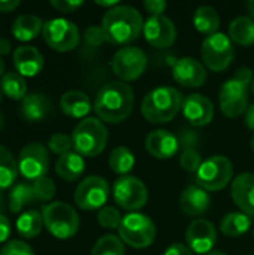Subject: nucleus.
Listing matches in <instances>:
<instances>
[{
  "label": "nucleus",
  "mask_w": 254,
  "mask_h": 255,
  "mask_svg": "<svg viewBox=\"0 0 254 255\" xmlns=\"http://www.w3.org/2000/svg\"><path fill=\"white\" fill-rule=\"evenodd\" d=\"M135 94L129 84L114 81L105 84L94 99L93 109L102 123L118 124L129 118L133 111Z\"/></svg>",
  "instance_id": "nucleus-1"
},
{
  "label": "nucleus",
  "mask_w": 254,
  "mask_h": 255,
  "mask_svg": "<svg viewBox=\"0 0 254 255\" xmlns=\"http://www.w3.org/2000/svg\"><path fill=\"white\" fill-rule=\"evenodd\" d=\"M102 28L106 42L129 46V43L136 40L144 30V19L138 9L118 4L106 10L102 18Z\"/></svg>",
  "instance_id": "nucleus-2"
},
{
  "label": "nucleus",
  "mask_w": 254,
  "mask_h": 255,
  "mask_svg": "<svg viewBox=\"0 0 254 255\" xmlns=\"http://www.w3.org/2000/svg\"><path fill=\"white\" fill-rule=\"evenodd\" d=\"M183 102L184 97L177 88L157 87L142 99L141 114L151 124H165L180 114Z\"/></svg>",
  "instance_id": "nucleus-3"
},
{
  "label": "nucleus",
  "mask_w": 254,
  "mask_h": 255,
  "mask_svg": "<svg viewBox=\"0 0 254 255\" xmlns=\"http://www.w3.org/2000/svg\"><path fill=\"white\" fill-rule=\"evenodd\" d=\"M75 152L82 157H97L103 152L108 143V130L97 118L82 120L72 133Z\"/></svg>",
  "instance_id": "nucleus-4"
},
{
  "label": "nucleus",
  "mask_w": 254,
  "mask_h": 255,
  "mask_svg": "<svg viewBox=\"0 0 254 255\" xmlns=\"http://www.w3.org/2000/svg\"><path fill=\"white\" fill-rule=\"evenodd\" d=\"M42 217L45 229L51 236L60 241L73 238L79 229V217L76 211L64 202H54L46 205L42 209Z\"/></svg>",
  "instance_id": "nucleus-5"
},
{
  "label": "nucleus",
  "mask_w": 254,
  "mask_h": 255,
  "mask_svg": "<svg viewBox=\"0 0 254 255\" xmlns=\"http://www.w3.org/2000/svg\"><path fill=\"white\" fill-rule=\"evenodd\" d=\"M234 176L232 161L225 155H211L202 161L195 173L196 185L205 191H220L229 185Z\"/></svg>",
  "instance_id": "nucleus-6"
},
{
  "label": "nucleus",
  "mask_w": 254,
  "mask_h": 255,
  "mask_svg": "<svg viewBox=\"0 0 254 255\" xmlns=\"http://www.w3.org/2000/svg\"><path fill=\"white\" fill-rule=\"evenodd\" d=\"M118 238L129 247L142 250L150 247L156 239L154 223L141 212H130L123 217L118 227Z\"/></svg>",
  "instance_id": "nucleus-7"
},
{
  "label": "nucleus",
  "mask_w": 254,
  "mask_h": 255,
  "mask_svg": "<svg viewBox=\"0 0 254 255\" xmlns=\"http://www.w3.org/2000/svg\"><path fill=\"white\" fill-rule=\"evenodd\" d=\"M201 57L204 64L213 72L226 70L235 57V49L231 37L225 33L207 36L201 46Z\"/></svg>",
  "instance_id": "nucleus-8"
},
{
  "label": "nucleus",
  "mask_w": 254,
  "mask_h": 255,
  "mask_svg": "<svg viewBox=\"0 0 254 255\" xmlns=\"http://www.w3.org/2000/svg\"><path fill=\"white\" fill-rule=\"evenodd\" d=\"M112 197L121 209L138 212L148 202V190L136 176H120L112 185Z\"/></svg>",
  "instance_id": "nucleus-9"
},
{
  "label": "nucleus",
  "mask_w": 254,
  "mask_h": 255,
  "mask_svg": "<svg viewBox=\"0 0 254 255\" xmlns=\"http://www.w3.org/2000/svg\"><path fill=\"white\" fill-rule=\"evenodd\" d=\"M43 40L58 52H69L79 43V30L76 24L64 18H52L43 24Z\"/></svg>",
  "instance_id": "nucleus-10"
},
{
  "label": "nucleus",
  "mask_w": 254,
  "mask_h": 255,
  "mask_svg": "<svg viewBox=\"0 0 254 255\" xmlns=\"http://www.w3.org/2000/svg\"><path fill=\"white\" fill-rule=\"evenodd\" d=\"M147 55L138 46H124L120 48L111 61V67L114 75L121 82H130L142 76L147 69Z\"/></svg>",
  "instance_id": "nucleus-11"
},
{
  "label": "nucleus",
  "mask_w": 254,
  "mask_h": 255,
  "mask_svg": "<svg viewBox=\"0 0 254 255\" xmlns=\"http://www.w3.org/2000/svg\"><path fill=\"white\" fill-rule=\"evenodd\" d=\"M73 199L82 211H100L109 199V185L102 176H87L76 187Z\"/></svg>",
  "instance_id": "nucleus-12"
},
{
  "label": "nucleus",
  "mask_w": 254,
  "mask_h": 255,
  "mask_svg": "<svg viewBox=\"0 0 254 255\" xmlns=\"http://www.w3.org/2000/svg\"><path fill=\"white\" fill-rule=\"evenodd\" d=\"M249 82H244L238 78L228 79L219 94V103L222 112L228 118H237L247 112L249 109Z\"/></svg>",
  "instance_id": "nucleus-13"
},
{
  "label": "nucleus",
  "mask_w": 254,
  "mask_h": 255,
  "mask_svg": "<svg viewBox=\"0 0 254 255\" xmlns=\"http://www.w3.org/2000/svg\"><path fill=\"white\" fill-rule=\"evenodd\" d=\"M18 170L25 179H30L33 182L46 176V173L49 170L48 149L39 142L27 143L19 151Z\"/></svg>",
  "instance_id": "nucleus-14"
},
{
  "label": "nucleus",
  "mask_w": 254,
  "mask_h": 255,
  "mask_svg": "<svg viewBox=\"0 0 254 255\" xmlns=\"http://www.w3.org/2000/svg\"><path fill=\"white\" fill-rule=\"evenodd\" d=\"M187 247L196 254H210L217 245V230L214 224L208 220L198 218L193 220L186 232Z\"/></svg>",
  "instance_id": "nucleus-15"
},
{
  "label": "nucleus",
  "mask_w": 254,
  "mask_h": 255,
  "mask_svg": "<svg viewBox=\"0 0 254 255\" xmlns=\"http://www.w3.org/2000/svg\"><path fill=\"white\" fill-rule=\"evenodd\" d=\"M142 33L145 36V40L157 49H166L172 46L177 39L175 24L171 18L165 15L150 16L144 22Z\"/></svg>",
  "instance_id": "nucleus-16"
},
{
  "label": "nucleus",
  "mask_w": 254,
  "mask_h": 255,
  "mask_svg": "<svg viewBox=\"0 0 254 255\" xmlns=\"http://www.w3.org/2000/svg\"><path fill=\"white\" fill-rule=\"evenodd\" d=\"M172 76L183 87L199 88L207 81V69L196 58L181 57L172 66Z\"/></svg>",
  "instance_id": "nucleus-17"
},
{
  "label": "nucleus",
  "mask_w": 254,
  "mask_h": 255,
  "mask_svg": "<svg viewBox=\"0 0 254 255\" xmlns=\"http://www.w3.org/2000/svg\"><path fill=\"white\" fill-rule=\"evenodd\" d=\"M183 115L193 127H204L214 118L213 102L202 94H190L183 102Z\"/></svg>",
  "instance_id": "nucleus-18"
},
{
  "label": "nucleus",
  "mask_w": 254,
  "mask_h": 255,
  "mask_svg": "<svg viewBox=\"0 0 254 255\" xmlns=\"http://www.w3.org/2000/svg\"><path fill=\"white\" fill-rule=\"evenodd\" d=\"M145 149L157 160H168L180 151V140L178 136L168 130H154L150 131L145 139Z\"/></svg>",
  "instance_id": "nucleus-19"
},
{
  "label": "nucleus",
  "mask_w": 254,
  "mask_h": 255,
  "mask_svg": "<svg viewBox=\"0 0 254 255\" xmlns=\"http://www.w3.org/2000/svg\"><path fill=\"white\" fill-rule=\"evenodd\" d=\"M232 199L241 212L254 217V173H241L232 181Z\"/></svg>",
  "instance_id": "nucleus-20"
},
{
  "label": "nucleus",
  "mask_w": 254,
  "mask_h": 255,
  "mask_svg": "<svg viewBox=\"0 0 254 255\" xmlns=\"http://www.w3.org/2000/svg\"><path fill=\"white\" fill-rule=\"evenodd\" d=\"M211 205V199L208 191L201 188L199 185H189L184 188L180 197V208L187 217L199 218L205 212H208Z\"/></svg>",
  "instance_id": "nucleus-21"
},
{
  "label": "nucleus",
  "mask_w": 254,
  "mask_h": 255,
  "mask_svg": "<svg viewBox=\"0 0 254 255\" xmlns=\"http://www.w3.org/2000/svg\"><path fill=\"white\" fill-rule=\"evenodd\" d=\"M13 66L21 76L33 78L43 69V55L34 46H19L13 52Z\"/></svg>",
  "instance_id": "nucleus-22"
},
{
  "label": "nucleus",
  "mask_w": 254,
  "mask_h": 255,
  "mask_svg": "<svg viewBox=\"0 0 254 255\" xmlns=\"http://www.w3.org/2000/svg\"><path fill=\"white\" fill-rule=\"evenodd\" d=\"M180 148H183V154L180 155V164L184 170L196 173L199 166L202 164V157L198 151V136L190 128L180 130L178 134Z\"/></svg>",
  "instance_id": "nucleus-23"
},
{
  "label": "nucleus",
  "mask_w": 254,
  "mask_h": 255,
  "mask_svg": "<svg viewBox=\"0 0 254 255\" xmlns=\"http://www.w3.org/2000/svg\"><path fill=\"white\" fill-rule=\"evenodd\" d=\"M49 108H51V103L45 94L31 93L22 99L19 114L27 123H37V121H42L48 115Z\"/></svg>",
  "instance_id": "nucleus-24"
},
{
  "label": "nucleus",
  "mask_w": 254,
  "mask_h": 255,
  "mask_svg": "<svg viewBox=\"0 0 254 255\" xmlns=\"http://www.w3.org/2000/svg\"><path fill=\"white\" fill-rule=\"evenodd\" d=\"M60 108L64 115L70 118H85L91 111V102L82 91H66L60 99Z\"/></svg>",
  "instance_id": "nucleus-25"
},
{
  "label": "nucleus",
  "mask_w": 254,
  "mask_h": 255,
  "mask_svg": "<svg viewBox=\"0 0 254 255\" xmlns=\"http://www.w3.org/2000/svg\"><path fill=\"white\" fill-rule=\"evenodd\" d=\"M85 170V161L84 157L79 155L75 151H70L64 155H60L57 163H55V172L57 175L66 181V182H73L76 181Z\"/></svg>",
  "instance_id": "nucleus-26"
},
{
  "label": "nucleus",
  "mask_w": 254,
  "mask_h": 255,
  "mask_svg": "<svg viewBox=\"0 0 254 255\" xmlns=\"http://www.w3.org/2000/svg\"><path fill=\"white\" fill-rule=\"evenodd\" d=\"M43 24L45 22H42L39 16L31 13H24L13 21L12 34L19 42H30L34 37H37L39 33L43 30Z\"/></svg>",
  "instance_id": "nucleus-27"
},
{
  "label": "nucleus",
  "mask_w": 254,
  "mask_h": 255,
  "mask_svg": "<svg viewBox=\"0 0 254 255\" xmlns=\"http://www.w3.org/2000/svg\"><path fill=\"white\" fill-rule=\"evenodd\" d=\"M193 25L195 28L207 36L219 33L220 28V16L217 10L211 6H199L193 13Z\"/></svg>",
  "instance_id": "nucleus-28"
},
{
  "label": "nucleus",
  "mask_w": 254,
  "mask_h": 255,
  "mask_svg": "<svg viewBox=\"0 0 254 255\" xmlns=\"http://www.w3.org/2000/svg\"><path fill=\"white\" fill-rule=\"evenodd\" d=\"M252 227V217L244 212H231L226 214L220 223V230L225 236L240 238L246 235Z\"/></svg>",
  "instance_id": "nucleus-29"
},
{
  "label": "nucleus",
  "mask_w": 254,
  "mask_h": 255,
  "mask_svg": "<svg viewBox=\"0 0 254 255\" xmlns=\"http://www.w3.org/2000/svg\"><path fill=\"white\" fill-rule=\"evenodd\" d=\"M229 37L241 46L254 43V19L252 16H238L229 24Z\"/></svg>",
  "instance_id": "nucleus-30"
},
{
  "label": "nucleus",
  "mask_w": 254,
  "mask_h": 255,
  "mask_svg": "<svg viewBox=\"0 0 254 255\" xmlns=\"http://www.w3.org/2000/svg\"><path fill=\"white\" fill-rule=\"evenodd\" d=\"M43 226H45L43 217L36 209H30V211L21 214L19 218L16 220V232L24 239L36 238L42 232Z\"/></svg>",
  "instance_id": "nucleus-31"
},
{
  "label": "nucleus",
  "mask_w": 254,
  "mask_h": 255,
  "mask_svg": "<svg viewBox=\"0 0 254 255\" xmlns=\"http://www.w3.org/2000/svg\"><path fill=\"white\" fill-rule=\"evenodd\" d=\"M1 93L12 100H21L27 96V82L24 76L16 72H7L1 76L0 81Z\"/></svg>",
  "instance_id": "nucleus-32"
},
{
  "label": "nucleus",
  "mask_w": 254,
  "mask_h": 255,
  "mask_svg": "<svg viewBox=\"0 0 254 255\" xmlns=\"http://www.w3.org/2000/svg\"><path fill=\"white\" fill-rule=\"evenodd\" d=\"M18 163L4 146H0V191L7 190L18 176Z\"/></svg>",
  "instance_id": "nucleus-33"
},
{
  "label": "nucleus",
  "mask_w": 254,
  "mask_h": 255,
  "mask_svg": "<svg viewBox=\"0 0 254 255\" xmlns=\"http://www.w3.org/2000/svg\"><path fill=\"white\" fill-rule=\"evenodd\" d=\"M135 166V155L126 146H117L109 155V167L114 173L120 176H127V173Z\"/></svg>",
  "instance_id": "nucleus-34"
},
{
  "label": "nucleus",
  "mask_w": 254,
  "mask_h": 255,
  "mask_svg": "<svg viewBox=\"0 0 254 255\" xmlns=\"http://www.w3.org/2000/svg\"><path fill=\"white\" fill-rule=\"evenodd\" d=\"M36 202L33 187L28 184H18L9 193V209L13 214L21 212L25 206Z\"/></svg>",
  "instance_id": "nucleus-35"
},
{
  "label": "nucleus",
  "mask_w": 254,
  "mask_h": 255,
  "mask_svg": "<svg viewBox=\"0 0 254 255\" xmlns=\"http://www.w3.org/2000/svg\"><path fill=\"white\" fill-rule=\"evenodd\" d=\"M124 242L114 235L102 236L91 250V255H124Z\"/></svg>",
  "instance_id": "nucleus-36"
},
{
  "label": "nucleus",
  "mask_w": 254,
  "mask_h": 255,
  "mask_svg": "<svg viewBox=\"0 0 254 255\" xmlns=\"http://www.w3.org/2000/svg\"><path fill=\"white\" fill-rule=\"evenodd\" d=\"M121 221H123L121 214L114 206H105L97 212V223L103 229H108V230H115L117 229L118 230Z\"/></svg>",
  "instance_id": "nucleus-37"
},
{
  "label": "nucleus",
  "mask_w": 254,
  "mask_h": 255,
  "mask_svg": "<svg viewBox=\"0 0 254 255\" xmlns=\"http://www.w3.org/2000/svg\"><path fill=\"white\" fill-rule=\"evenodd\" d=\"M31 187H33L36 200H39V202H49L55 194V184L48 176H43V178L34 181L31 184Z\"/></svg>",
  "instance_id": "nucleus-38"
},
{
  "label": "nucleus",
  "mask_w": 254,
  "mask_h": 255,
  "mask_svg": "<svg viewBox=\"0 0 254 255\" xmlns=\"http://www.w3.org/2000/svg\"><path fill=\"white\" fill-rule=\"evenodd\" d=\"M48 148L58 155H64L67 152H70V149L73 148L72 143V136H67L64 133H55L49 137L48 140Z\"/></svg>",
  "instance_id": "nucleus-39"
},
{
  "label": "nucleus",
  "mask_w": 254,
  "mask_h": 255,
  "mask_svg": "<svg viewBox=\"0 0 254 255\" xmlns=\"http://www.w3.org/2000/svg\"><path fill=\"white\" fill-rule=\"evenodd\" d=\"M0 255H34V253H33L31 247L27 245L25 242H22V241H10L1 248Z\"/></svg>",
  "instance_id": "nucleus-40"
},
{
  "label": "nucleus",
  "mask_w": 254,
  "mask_h": 255,
  "mask_svg": "<svg viewBox=\"0 0 254 255\" xmlns=\"http://www.w3.org/2000/svg\"><path fill=\"white\" fill-rule=\"evenodd\" d=\"M84 40L88 46H100L103 42H106V37H105V33H103V28L102 25L97 27V25H91L85 30L84 33Z\"/></svg>",
  "instance_id": "nucleus-41"
},
{
  "label": "nucleus",
  "mask_w": 254,
  "mask_h": 255,
  "mask_svg": "<svg viewBox=\"0 0 254 255\" xmlns=\"http://www.w3.org/2000/svg\"><path fill=\"white\" fill-rule=\"evenodd\" d=\"M82 4H84V1H81V0H51V6L55 10L63 12V13H72Z\"/></svg>",
  "instance_id": "nucleus-42"
},
{
  "label": "nucleus",
  "mask_w": 254,
  "mask_h": 255,
  "mask_svg": "<svg viewBox=\"0 0 254 255\" xmlns=\"http://www.w3.org/2000/svg\"><path fill=\"white\" fill-rule=\"evenodd\" d=\"M142 6L148 13H151V16H157V15H162L165 12L168 4L163 0H145L142 3Z\"/></svg>",
  "instance_id": "nucleus-43"
},
{
  "label": "nucleus",
  "mask_w": 254,
  "mask_h": 255,
  "mask_svg": "<svg viewBox=\"0 0 254 255\" xmlns=\"http://www.w3.org/2000/svg\"><path fill=\"white\" fill-rule=\"evenodd\" d=\"M163 255H193V253H192V250L187 245L174 244V245H171V247L166 248V251H165Z\"/></svg>",
  "instance_id": "nucleus-44"
},
{
  "label": "nucleus",
  "mask_w": 254,
  "mask_h": 255,
  "mask_svg": "<svg viewBox=\"0 0 254 255\" xmlns=\"http://www.w3.org/2000/svg\"><path fill=\"white\" fill-rule=\"evenodd\" d=\"M9 236H10V224L7 218L0 214V244L6 242Z\"/></svg>",
  "instance_id": "nucleus-45"
},
{
  "label": "nucleus",
  "mask_w": 254,
  "mask_h": 255,
  "mask_svg": "<svg viewBox=\"0 0 254 255\" xmlns=\"http://www.w3.org/2000/svg\"><path fill=\"white\" fill-rule=\"evenodd\" d=\"M19 6V0H7V1H0V13H7L15 10Z\"/></svg>",
  "instance_id": "nucleus-46"
},
{
  "label": "nucleus",
  "mask_w": 254,
  "mask_h": 255,
  "mask_svg": "<svg viewBox=\"0 0 254 255\" xmlns=\"http://www.w3.org/2000/svg\"><path fill=\"white\" fill-rule=\"evenodd\" d=\"M246 124L250 130L254 131V105L249 106L247 109V114H246Z\"/></svg>",
  "instance_id": "nucleus-47"
},
{
  "label": "nucleus",
  "mask_w": 254,
  "mask_h": 255,
  "mask_svg": "<svg viewBox=\"0 0 254 255\" xmlns=\"http://www.w3.org/2000/svg\"><path fill=\"white\" fill-rule=\"evenodd\" d=\"M9 52H10V43H9V40L4 39V37H0V57L1 55H6Z\"/></svg>",
  "instance_id": "nucleus-48"
},
{
  "label": "nucleus",
  "mask_w": 254,
  "mask_h": 255,
  "mask_svg": "<svg viewBox=\"0 0 254 255\" xmlns=\"http://www.w3.org/2000/svg\"><path fill=\"white\" fill-rule=\"evenodd\" d=\"M96 4H97V6H103V7L112 9V7H115V6H118L120 3H118V1H100V0H96Z\"/></svg>",
  "instance_id": "nucleus-49"
},
{
  "label": "nucleus",
  "mask_w": 254,
  "mask_h": 255,
  "mask_svg": "<svg viewBox=\"0 0 254 255\" xmlns=\"http://www.w3.org/2000/svg\"><path fill=\"white\" fill-rule=\"evenodd\" d=\"M247 9H249L250 16L254 19V0H250V1L247 3Z\"/></svg>",
  "instance_id": "nucleus-50"
},
{
  "label": "nucleus",
  "mask_w": 254,
  "mask_h": 255,
  "mask_svg": "<svg viewBox=\"0 0 254 255\" xmlns=\"http://www.w3.org/2000/svg\"><path fill=\"white\" fill-rule=\"evenodd\" d=\"M3 72H4V61H3V58L0 57V76L3 75Z\"/></svg>",
  "instance_id": "nucleus-51"
},
{
  "label": "nucleus",
  "mask_w": 254,
  "mask_h": 255,
  "mask_svg": "<svg viewBox=\"0 0 254 255\" xmlns=\"http://www.w3.org/2000/svg\"><path fill=\"white\" fill-rule=\"evenodd\" d=\"M207 255H228V254H225V253H220V251H213V253H210V254H207Z\"/></svg>",
  "instance_id": "nucleus-52"
},
{
  "label": "nucleus",
  "mask_w": 254,
  "mask_h": 255,
  "mask_svg": "<svg viewBox=\"0 0 254 255\" xmlns=\"http://www.w3.org/2000/svg\"><path fill=\"white\" fill-rule=\"evenodd\" d=\"M3 127V115L0 114V128Z\"/></svg>",
  "instance_id": "nucleus-53"
},
{
  "label": "nucleus",
  "mask_w": 254,
  "mask_h": 255,
  "mask_svg": "<svg viewBox=\"0 0 254 255\" xmlns=\"http://www.w3.org/2000/svg\"><path fill=\"white\" fill-rule=\"evenodd\" d=\"M1 206H3V197H1V193H0V209H1Z\"/></svg>",
  "instance_id": "nucleus-54"
},
{
  "label": "nucleus",
  "mask_w": 254,
  "mask_h": 255,
  "mask_svg": "<svg viewBox=\"0 0 254 255\" xmlns=\"http://www.w3.org/2000/svg\"><path fill=\"white\" fill-rule=\"evenodd\" d=\"M252 149L254 151V134H253V137H252Z\"/></svg>",
  "instance_id": "nucleus-55"
},
{
  "label": "nucleus",
  "mask_w": 254,
  "mask_h": 255,
  "mask_svg": "<svg viewBox=\"0 0 254 255\" xmlns=\"http://www.w3.org/2000/svg\"><path fill=\"white\" fill-rule=\"evenodd\" d=\"M252 90H253V93H254V79H253V82H252Z\"/></svg>",
  "instance_id": "nucleus-56"
},
{
  "label": "nucleus",
  "mask_w": 254,
  "mask_h": 255,
  "mask_svg": "<svg viewBox=\"0 0 254 255\" xmlns=\"http://www.w3.org/2000/svg\"><path fill=\"white\" fill-rule=\"evenodd\" d=\"M1 94H3V93H1V91H0V102H1Z\"/></svg>",
  "instance_id": "nucleus-57"
},
{
  "label": "nucleus",
  "mask_w": 254,
  "mask_h": 255,
  "mask_svg": "<svg viewBox=\"0 0 254 255\" xmlns=\"http://www.w3.org/2000/svg\"><path fill=\"white\" fill-rule=\"evenodd\" d=\"M253 236H254V232H253Z\"/></svg>",
  "instance_id": "nucleus-58"
}]
</instances>
